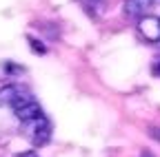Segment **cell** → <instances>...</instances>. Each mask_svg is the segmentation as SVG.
<instances>
[{"label": "cell", "instance_id": "9", "mask_svg": "<svg viewBox=\"0 0 160 157\" xmlns=\"http://www.w3.org/2000/svg\"><path fill=\"white\" fill-rule=\"evenodd\" d=\"M158 73H160V62H158Z\"/></svg>", "mask_w": 160, "mask_h": 157}, {"label": "cell", "instance_id": "7", "mask_svg": "<svg viewBox=\"0 0 160 157\" xmlns=\"http://www.w3.org/2000/svg\"><path fill=\"white\" fill-rule=\"evenodd\" d=\"M149 137L156 142H160V126H149Z\"/></svg>", "mask_w": 160, "mask_h": 157}, {"label": "cell", "instance_id": "5", "mask_svg": "<svg viewBox=\"0 0 160 157\" xmlns=\"http://www.w3.org/2000/svg\"><path fill=\"white\" fill-rule=\"evenodd\" d=\"M18 95V89L16 86H2L0 89V104H11Z\"/></svg>", "mask_w": 160, "mask_h": 157}, {"label": "cell", "instance_id": "1", "mask_svg": "<svg viewBox=\"0 0 160 157\" xmlns=\"http://www.w3.org/2000/svg\"><path fill=\"white\" fill-rule=\"evenodd\" d=\"M138 29H140V33L145 35V40H149V42H160V18H156V16L140 18Z\"/></svg>", "mask_w": 160, "mask_h": 157}, {"label": "cell", "instance_id": "2", "mask_svg": "<svg viewBox=\"0 0 160 157\" xmlns=\"http://www.w3.org/2000/svg\"><path fill=\"white\" fill-rule=\"evenodd\" d=\"M33 124H36V128L31 131V140H33V144H36V146L47 144L49 137H51V124H49V120H47V117H40V120H36Z\"/></svg>", "mask_w": 160, "mask_h": 157}, {"label": "cell", "instance_id": "3", "mask_svg": "<svg viewBox=\"0 0 160 157\" xmlns=\"http://www.w3.org/2000/svg\"><path fill=\"white\" fill-rule=\"evenodd\" d=\"M16 117H18L20 122H36V120H40V117H45V115H42L40 104H38L36 100H31L29 104L16 109Z\"/></svg>", "mask_w": 160, "mask_h": 157}, {"label": "cell", "instance_id": "4", "mask_svg": "<svg viewBox=\"0 0 160 157\" xmlns=\"http://www.w3.org/2000/svg\"><path fill=\"white\" fill-rule=\"evenodd\" d=\"M153 0H125V13L127 16H138V13H142L145 9L151 7Z\"/></svg>", "mask_w": 160, "mask_h": 157}, {"label": "cell", "instance_id": "6", "mask_svg": "<svg viewBox=\"0 0 160 157\" xmlns=\"http://www.w3.org/2000/svg\"><path fill=\"white\" fill-rule=\"evenodd\" d=\"M29 42H31V49H33L36 53H45V51H47V49L42 47V42L36 40V38H31V35H29Z\"/></svg>", "mask_w": 160, "mask_h": 157}, {"label": "cell", "instance_id": "8", "mask_svg": "<svg viewBox=\"0 0 160 157\" xmlns=\"http://www.w3.org/2000/svg\"><path fill=\"white\" fill-rule=\"evenodd\" d=\"M140 157H156L151 150H142V153H140Z\"/></svg>", "mask_w": 160, "mask_h": 157}]
</instances>
